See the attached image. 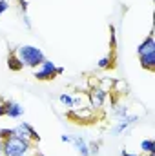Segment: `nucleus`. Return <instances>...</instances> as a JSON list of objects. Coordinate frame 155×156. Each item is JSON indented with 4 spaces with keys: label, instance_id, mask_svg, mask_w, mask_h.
<instances>
[{
    "label": "nucleus",
    "instance_id": "14",
    "mask_svg": "<svg viewBox=\"0 0 155 156\" xmlns=\"http://www.w3.org/2000/svg\"><path fill=\"white\" fill-rule=\"evenodd\" d=\"M59 100H60V104H62L64 107H70V109H73V96H71V94H68V93H62V94L59 96Z\"/></svg>",
    "mask_w": 155,
    "mask_h": 156
},
{
    "label": "nucleus",
    "instance_id": "25",
    "mask_svg": "<svg viewBox=\"0 0 155 156\" xmlns=\"http://www.w3.org/2000/svg\"><path fill=\"white\" fill-rule=\"evenodd\" d=\"M31 153H33V156H44L42 153H37V151H31Z\"/></svg>",
    "mask_w": 155,
    "mask_h": 156
},
{
    "label": "nucleus",
    "instance_id": "19",
    "mask_svg": "<svg viewBox=\"0 0 155 156\" xmlns=\"http://www.w3.org/2000/svg\"><path fill=\"white\" fill-rule=\"evenodd\" d=\"M60 140H62L64 144H71V140H73V136H71V134H62V136H60Z\"/></svg>",
    "mask_w": 155,
    "mask_h": 156
},
{
    "label": "nucleus",
    "instance_id": "5",
    "mask_svg": "<svg viewBox=\"0 0 155 156\" xmlns=\"http://www.w3.org/2000/svg\"><path fill=\"white\" fill-rule=\"evenodd\" d=\"M106 96H108V93H106L104 89H100L99 85H97V87H91L89 93H88L89 107H91L93 111H100L102 105H104V102H106Z\"/></svg>",
    "mask_w": 155,
    "mask_h": 156
},
{
    "label": "nucleus",
    "instance_id": "1",
    "mask_svg": "<svg viewBox=\"0 0 155 156\" xmlns=\"http://www.w3.org/2000/svg\"><path fill=\"white\" fill-rule=\"evenodd\" d=\"M15 55L18 56L22 67H29V69H37L40 64L46 60L42 49H39L37 45H29V44L20 45V47L15 51Z\"/></svg>",
    "mask_w": 155,
    "mask_h": 156
},
{
    "label": "nucleus",
    "instance_id": "27",
    "mask_svg": "<svg viewBox=\"0 0 155 156\" xmlns=\"http://www.w3.org/2000/svg\"><path fill=\"white\" fill-rule=\"evenodd\" d=\"M22 156H31V153H28V154H22Z\"/></svg>",
    "mask_w": 155,
    "mask_h": 156
},
{
    "label": "nucleus",
    "instance_id": "21",
    "mask_svg": "<svg viewBox=\"0 0 155 156\" xmlns=\"http://www.w3.org/2000/svg\"><path fill=\"white\" fill-rule=\"evenodd\" d=\"M110 44H112V47H115V29H113V27H112V38H110Z\"/></svg>",
    "mask_w": 155,
    "mask_h": 156
},
{
    "label": "nucleus",
    "instance_id": "4",
    "mask_svg": "<svg viewBox=\"0 0 155 156\" xmlns=\"http://www.w3.org/2000/svg\"><path fill=\"white\" fill-rule=\"evenodd\" d=\"M13 136H18V138H24L31 144H39L40 142V136L39 133L28 123V122H20L17 127H13Z\"/></svg>",
    "mask_w": 155,
    "mask_h": 156
},
{
    "label": "nucleus",
    "instance_id": "26",
    "mask_svg": "<svg viewBox=\"0 0 155 156\" xmlns=\"http://www.w3.org/2000/svg\"><path fill=\"white\" fill-rule=\"evenodd\" d=\"M0 156H2V140H0Z\"/></svg>",
    "mask_w": 155,
    "mask_h": 156
},
{
    "label": "nucleus",
    "instance_id": "2",
    "mask_svg": "<svg viewBox=\"0 0 155 156\" xmlns=\"http://www.w3.org/2000/svg\"><path fill=\"white\" fill-rule=\"evenodd\" d=\"M33 145L31 142L24 140V138H18V136H11L7 140H2V156H22L28 154L33 151Z\"/></svg>",
    "mask_w": 155,
    "mask_h": 156
},
{
    "label": "nucleus",
    "instance_id": "11",
    "mask_svg": "<svg viewBox=\"0 0 155 156\" xmlns=\"http://www.w3.org/2000/svg\"><path fill=\"white\" fill-rule=\"evenodd\" d=\"M141 58V67L146 69V71H155V51L153 53H148V55H142L139 56Z\"/></svg>",
    "mask_w": 155,
    "mask_h": 156
},
{
    "label": "nucleus",
    "instance_id": "6",
    "mask_svg": "<svg viewBox=\"0 0 155 156\" xmlns=\"http://www.w3.org/2000/svg\"><path fill=\"white\" fill-rule=\"evenodd\" d=\"M95 113L97 111H93L91 107H73L71 111H70V116L78 120V123H89V122H93L95 120Z\"/></svg>",
    "mask_w": 155,
    "mask_h": 156
},
{
    "label": "nucleus",
    "instance_id": "15",
    "mask_svg": "<svg viewBox=\"0 0 155 156\" xmlns=\"http://www.w3.org/2000/svg\"><path fill=\"white\" fill-rule=\"evenodd\" d=\"M112 64H113V58L112 56H104V58H100L97 62V67L99 69H108V67H112Z\"/></svg>",
    "mask_w": 155,
    "mask_h": 156
},
{
    "label": "nucleus",
    "instance_id": "10",
    "mask_svg": "<svg viewBox=\"0 0 155 156\" xmlns=\"http://www.w3.org/2000/svg\"><path fill=\"white\" fill-rule=\"evenodd\" d=\"M71 144L75 145V149H77L78 156H89V149H88V144H86V140H84L82 136H73Z\"/></svg>",
    "mask_w": 155,
    "mask_h": 156
},
{
    "label": "nucleus",
    "instance_id": "9",
    "mask_svg": "<svg viewBox=\"0 0 155 156\" xmlns=\"http://www.w3.org/2000/svg\"><path fill=\"white\" fill-rule=\"evenodd\" d=\"M153 51H155V38H153V35H148L146 38L139 44L137 55L142 56V55H148V53H153Z\"/></svg>",
    "mask_w": 155,
    "mask_h": 156
},
{
    "label": "nucleus",
    "instance_id": "12",
    "mask_svg": "<svg viewBox=\"0 0 155 156\" xmlns=\"http://www.w3.org/2000/svg\"><path fill=\"white\" fill-rule=\"evenodd\" d=\"M155 153V142L146 138L141 142V154H153Z\"/></svg>",
    "mask_w": 155,
    "mask_h": 156
},
{
    "label": "nucleus",
    "instance_id": "7",
    "mask_svg": "<svg viewBox=\"0 0 155 156\" xmlns=\"http://www.w3.org/2000/svg\"><path fill=\"white\" fill-rule=\"evenodd\" d=\"M139 122V116L137 115H124V116H120L117 120V123L113 125V129H112V133L113 134H120V133H124L126 129H130L133 123H137Z\"/></svg>",
    "mask_w": 155,
    "mask_h": 156
},
{
    "label": "nucleus",
    "instance_id": "24",
    "mask_svg": "<svg viewBox=\"0 0 155 156\" xmlns=\"http://www.w3.org/2000/svg\"><path fill=\"white\" fill-rule=\"evenodd\" d=\"M2 116H6V104H2L0 105V118Z\"/></svg>",
    "mask_w": 155,
    "mask_h": 156
},
{
    "label": "nucleus",
    "instance_id": "13",
    "mask_svg": "<svg viewBox=\"0 0 155 156\" xmlns=\"http://www.w3.org/2000/svg\"><path fill=\"white\" fill-rule=\"evenodd\" d=\"M7 66H9L11 71H20V69H24L22 64H20V60H18V56H17L15 53L9 55V58H7Z\"/></svg>",
    "mask_w": 155,
    "mask_h": 156
},
{
    "label": "nucleus",
    "instance_id": "22",
    "mask_svg": "<svg viewBox=\"0 0 155 156\" xmlns=\"http://www.w3.org/2000/svg\"><path fill=\"white\" fill-rule=\"evenodd\" d=\"M24 24H26V27H28V29H31V22H29V16H28L26 13H24Z\"/></svg>",
    "mask_w": 155,
    "mask_h": 156
},
{
    "label": "nucleus",
    "instance_id": "8",
    "mask_svg": "<svg viewBox=\"0 0 155 156\" xmlns=\"http://www.w3.org/2000/svg\"><path fill=\"white\" fill-rule=\"evenodd\" d=\"M4 104H6V116L7 118H20L24 115V107H22L18 102L4 100Z\"/></svg>",
    "mask_w": 155,
    "mask_h": 156
},
{
    "label": "nucleus",
    "instance_id": "20",
    "mask_svg": "<svg viewBox=\"0 0 155 156\" xmlns=\"http://www.w3.org/2000/svg\"><path fill=\"white\" fill-rule=\"evenodd\" d=\"M80 104H82V96H75L73 98V107H78Z\"/></svg>",
    "mask_w": 155,
    "mask_h": 156
},
{
    "label": "nucleus",
    "instance_id": "3",
    "mask_svg": "<svg viewBox=\"0 0 155 156\" xmlns=\"http://www.w3.org/2000/svg\"><path fill=\"white\" fill-rule=\"evenodd\" d=\"M57 76H59V67H57V64H53L47 58L35 69V78L40 80V82H49V80H53Z\"/></svg>",
    "mask_w": 155,
    "mask_h": 156
},
{
    "label": "nucleus",
    "instance_id": "23",
    "mask_svg": "<svg viewBox=\"0 0 155 156\" xmlns=\"http://www.w3.org/2000/svg\"><path fill=\"white\" fill-rule=\"evenodd\" d=\"M120 154H122V156H144V154H135V153H128L126 149H124V151H122Z\"/></svg>",
    "mask_w": 155,
    "mask_h": 156
},
{
    "label": "nucleus",
    "instance_id": "17",
    "mask_svg": "<svg viewBox=\"0 0 155 156\" xmlns=\"http://www.w3.org/2000/svg\"><path fill=\"white\" fill-rule=\"evenodd\" d=\"M13 136V127H2L0 129V140H7Z\"/></svg>",
    "mask_w": 155,
    "mask_h": 156
},
{
    "label": "nucleus",
    "instance_id": "18",
    "mask_svg": "<svg viewBox=\"0 0 155 156\" xmlns=\"http://www.w3.org/2000/svg\"><path fill=\"white\" fill-rule=\"evenodd\" d=\"M7 9H9V2H7V0H0V15L6 13Z\"/></svg>",
    "mask_w": 155,
    "mask_h": 156
},
{
    "label": "nucleus",
    "instance_id": "16",
    "mask_svg": "<svg viewBox=\"0 0 155 156\" xmlns=\"http://www.w3.org/2000/svg\"><path fill=\"white\" fill-rule=\"evenodd\" d=\"M112 113H113V116L120 118V116H124V115H128V107L119 104V105H115V107H113V111H112Z\"/></svg>",
    "mask_w": 155,
    "mask_h": 156
}]
</instances>
